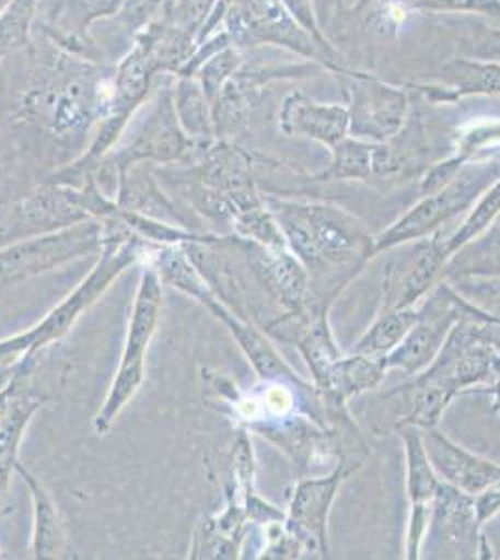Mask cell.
Masks as SVG:
<instances>
[{"instance_id":"obj_1","label":"cell","mask_w":500,"mask_h":560,"mask_svg":"<svg viewBox=\"0 0 500 560\" xmlns=\"http://www.w3.org/2000/svg\"><path fill=\"white\" fill-rule=\"evenodd\" d=\"M137 258H139V243L127 240L118 247L116 243H108L103 260L97 264V268L92 271L89 279L77 288L73 295L63 301L62 305L57 306L36 329L7 342H0V366H8L15 357L23 355V359H31L39 348L63 337L70 331L71 325L75 324L81 313L86 311L111 287V282Z\"/></svg>"},{"instance_id":"obj_2","label":"cell","mask_w":500,"mask_h":560,"mask_svg":"<svg viewBox=\"0 0 500 560\" xmlns=\"http://www.w3.org/2000/svg\"><path fill=\"white\" fill-rule=\"evenodd\" d=\"M161 311V275L153 268H147L140 279L139 292L135 298L133 314L127 332L126 348L121 355L120 370L107 400L94 420L97 433L107 432L127 401L131 400L144 382V361L148 346L155 335Z\"/></svg>"},{"instance_id":"obj_3","label":"cell","mask_w":500,"mask_h":560,"mask_svg":"<svg viewBox=\"0 0 500 560\" xmlns=\"http://www.w3.org/2000/svg\"><path fill=\"white\" fill-rule=\"evenodd\" d=\"M475 308L444 282L439 284L431 300L420 308V318L411 331L388 355L383 357L385 369H399L409 376L420 374L435 361L452 327Z\"/></svg>"},{"instance_id":"obj_4","label":"cell","mask_w":500,"mask_h":560,"mask_svg":"<svg viewBox=\"0 0 500 560\" xmlns=\"http://www.w3.org/2000/svg\"><path fill=\"white\" fill-rule=\"evenodd\" d=\"M486 184H488L486 176H467L462 182L449 185L443 191L430 195L425 202L412 208L404 219H399L393 229L386 230L385 234L374 240L372 256L430 236L441 224L450 221L465 208H469Z\"/></svg>"},{"instance_id":"obj_5","label":"cell","mask_w":500,"mask_h":560,"mask_svg":"<svg viewBox=\"0 0 500 560\" xmlns=\"http://www.w3.org/2000/svg\"><path fill=\"white\" fill-rule=\"evenodd\" d=\"M354 469L357 467L353 464L344 462L329 477L311 478L299 482L288 517L290 540L298 548H304L319 557L327 555V516L330 504L335 501L340 485Z\"/></svg>"},{"instance_id":"obj_6","label":"cell","mask_w":500,"mask_h":560,"mask_svg":"<svg viewBox=\"0 0 500 560\" xmlns=\"http://www.w3.org/2000/svg\"><path fill=\"white\" fill-rule=\"evenodd\" d=\"M449 237L441 232L428 240H418L412 253L386 269L383 282V311L417 306L430 292L449 261Z\"/></svg>"},{"instance_id":"obj_7","label":"cell","mask_w":500,"mask_h":560,"mask_svg":"<svg viewBox=\"0 0 500 560\" xmlns=\"http://www.w3.org/2000/svg\"><path fill=\"white\" fill-rule=\"evenodd\" d=\"M480 523L476 517L475 497L441 482L426 536L439 557H475Z\"/></svg>"},{"instance_id":"obj_8","label":"cell","mask_w":500,"mask_h":560,"mask_svg":"<svg viewBox=\"0 0 500 560\" xmlns=\"http://www.w3.org/2000/svg\"><path fill=\"white\" fill-rule=\"evenodd\" d=\"M311 230L312 242L327 264H362L372 258L374 240L353 217L329 206H299Z\"/></svg>"},{"instance_id":"obj_9","label":"cell","mask_w":500,"mask_h":560,"mask_svg":"<svg viewBox=\"0 0 500 560\" xmlns=\"http://www.w3.org/2000/svg\"><path fill=\"white\" fill-rule=\"evenodd\" d=\"M420 432L428 458L444 482L473 497L500 490V465L467 453L439 432L438 427L420 428Z\"/></svg>"},{"instance_id":"obj_10","label":"cell","mask_w":500,"mask_h":560,"mask_svg":"<svg viewBox=\"0 0 500 560\" xmlns=\"http://www.w3.org/2000/svg\"><path fill=\"white\" fill-rule=\"evenodd\" d=\"M404 430L407 453V493L411 504L409 533H407V559H418L425 544L426 528L430 523L431 504L435 499L441 480L433 469L420 428L406 424Z\"/></svg>"},{"instance_id":"obj_11","label":"cell","mask_w":500,"mask_h":560,"mask_svg":"<svg viewBox=\"0 0 500 560\" xmlns=\"http://www.w3.org/2000/svg\"><path fill=\"white\" fill-rule=\"evenodd\" d=\"M95 229H77L58 236L38 237L0 250V277H25L55 268L97 247Z\"/></svg>"},{"instance_id":"obj_12","label":"cell","mask_w":500,"mask_h":560,"mask_svg":"<svg viewBox=\"0 0 500 560\" xmlns=\"http://www.w3.org/2000/svg\"><path fill=\"white\" fill-rule=\"evenodd\" d=\"M385 364L377 357L354 353L351 357H338L327 366L322 377H317V390L330 409L342 411L351 396L375 388L385 377Z\"/></svg>"},{"instance_id":"obj_13","label":"cell","mask_w":500,"mask_h":560,"mask_svg":"<svg viewBox=\"0 0 500 560\" xmlns=\"http://www.w3.org/2000/svg\"><path fill=\"white\" fill-rule=\"evenodd\" d=\"M254 271L260 275L275 298L292 316L303 318L309 275L298 256L286 248H267L258 245L254 250Z\"/></svg>"},{"instance_id":"obj_14","label":"cell","mask_w":500,"mask_h":560,"mask_svg":"<svg viewBox=\"0 0 500 560\" xmlns=\"http://www.w3.org/2000/svg\"><path fill=\"white\" fill-rule=\"evenodd\" d=\"M200 301L208 303L209 308L216 313L217 318H221L224 324L229 325L230 331L234 335L235 340L240 342L241 350L245 351L248 361L253 363L256 372L260 374L267 382H292L295 385H303L293 370L282 361V357L272 350V346L261 337L260 332L253 329L251 325L241 324L240 319L234 318L232 314L226 313L221 305H217L211 301L208 293L200 298Z\"/></svg>"},{"instance_id":"obj_15","label":"cell","mask_w":500,"mask_h":560,"mask_svg":"<svg viewBox=\"0 0 500 560\" xmlns=\"http://www.w3.org/2000/svg\"><path fill=\"white\" fill-rule=\"evenodd\" d=\"M480 236L465 243L450 256L443 269V277L450 280L469 277H491L500 279V221L491 223Z\"/></svg>"},{"instance_id":"obj_16","label":"cell","mask_w":500,"mask_h":560,"mask_svg":"<svg viewBox=\"0 0 500 560\" xmlns=\"http://www.w3.org/2000/svg\"><path fill=\"white\" fill-rule=\"evenodd\" d=\"M15 467L25 480V485L31 488L32 499H34V555L36 559H55L62 553L63 541H66L57 506L44 486L39 485L31 472H26L20 465Z\"/></svg>"},{"instance_id":"obj_17","label":"cell","mask_w":500,"mask_h":560,"mask_svg":"<svg viewBox=\"0 0 500 560\" xmlns=\"http://www.w3.org/2000/svg\"><path fill=\"white\" fill-rule=\"evenodd\" d=\"M418 318V306L381 311L380 318L375 319L374 325L354 345V353L383 359L407 337V332L411 331Z\"/></svg>"},{"instance_id":"obj_18","label":"cell","mask_w":500,"mask_h":560,"mask_svg":"<svg viewBox=\"0 0 500 560\" xmlns=\"http://www.w3.org/2000/svg\"><path fill=\"white\" fill-rule=\"evenodd\" d=\"M500 213V182L495 185L493 189L486 195L480 205L476 206L475 211L470 213L469 219L463 223L462 229L457 230L454 236L449 237L446 242V250L450 256L456 253L457 248H462L465 243L480 236L484 230L489 229L495 219Z\"/></svg>"},{"instance_id":"obj_19","label":"cell","mask_w":500,"mask_h":560,"mask_svg":"<svg viewBox=\"0 0 500 560\" xmlns=\"http://www.w3.org/2000/svg\"><path fill=\"white\" fill-rule=\"evenodd\" d=\"M364 148L359 147H346L342 153H338V160H336L333 171L329 176H336V178H346V176H364L368 173V153L362 152Z\"/></svg>"},{"instance_id":"obj_20","label":"cell","mask_w":500,"mask_h":560,"mask_svg":"<svg viewBox=\"0 0 500 560\" xmlns=\"http://www.w3.org/2000/svg\"><path fill=\"white\" fill-rule=\"evenodd\" d=\"M8 469H10V467H0V491H2L4 485H7Z\"/></svg>"},{"instance_id":"obj_21","label":"cell","mask_w":500,"mask_h":560,"mask_svg":"<svg viewBox=\"0 0 500 560\" xmlns=\"http://www.w3.org/2000/svg\"><path fill=\"white\" fill-rule=\"evenodd\" d=\"M499 345H500V332H499ZM497 380H499V383H497V388H495V395H497V401H495V404H497V408H500V376L497 377Z\"/></svg>"}]
</instances>
